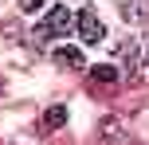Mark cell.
Instances as JSON below:
<instances>
[{
    "label": "cell",
    "instance_id": "cell-1",
    "mask_svg": "<svg viewBox=\"0 0 149 145\" xmlns=\"http://www.w3.org/2000/svg\"><path fill=\"white\" fill-rule=\"evenodd\" d=\"M67 24H71V12L67 8H51V12L43 16V24H39L36 28V39H55V35H63V31H67Z\"/></svg>",
    "mask_w": 149,
    "mask_h": 145
},
{
    "label": "cell",
    "instance_id": "cell-2",
    "mask_svg": "<svg viewBox=\"0 0 149 145\" xmlns=\"http://www.w3.org/2000/svg\"><path fill=\"white\" fill-rule=\"evenodd\" d=\"M74 24H79V35L86 39V43H102V31L106 28H102V20H98L90 8H82V12L74 16Z\"/></svg>",
    "mask_w": 149,
    "mask_h": 145
},
{
    "label": "cell",
    "instance_id": "cell-3",
    "mask_svg": "<svg viewBox=\"0 0 149 145\" xmlns=\"http://www.w3.org/2000/svg\"><path fill=\"white\" fill-rule=\"evenodd\" d=\"M122 78L118 67H110V63H98V67H90V86H114Z\"/></svg>",
    "mask_w": 149,
    "mask_h": 145
},
{
    "label": "cell",
    "instance_id": "cell-4",
    "mask_svg": "<svg viewBox=\"0 0 149 145\" xmlns=\"http://www.w3.org/2000/svg\"><path fill=\"white\" fill-rule=\"evenodd\" d=\"M98 141L110 145V141H126V126L118 122V118H106L102 126H98Z\"/></svg>",
    "mask_w": 149,
    "mask_h": 145
},
{
    "label": "cell",
    "instance_id": "cell-5",
    "mask_svg": "<svg viewBox=\"0 0 149 145\" xmlns=\"http://www.w3.org/2000/svg\"><path fill=\"white\" fill-rule=\"evenodd\" d=\"M59 126H67V110L63 106H51L43 118H39V133H55Z\"/></svg>",
    "mask_w": 149,
    "mask_h": 145
},
{
    "label": "cell",
    "instance_id": "cell-6",
    "mask_svg": "<svg viewBox=\"0 0 149 145\" xmlns=\"http://www.w3.org/2000/svg\"><path fill=\"white\" fill-rule=\"evenodd\" d=\"M55 63H63V67H82V51L79 47H59V51H55Z\"/></svg>",
    "mask_w": 149,
    "mask_h": 145
},
{
    "label": "cell",
    "instance_id": "cell-7",
    "mask_svg": "<svg viewBox=\"0 0 149 145\" xmlns=\"http://www.w3.org/2000/svg\"><path fill=\"white\" fill-rule=\"evenodd\" d=\"M118 12H122V16H126V20H137V16H141V12H145V8H141V4H137V0H118Z\"/></svg>",
    "mask_w": 149,
    "mask_h": 145
},
{
    "label": "cell",
    "instance_id": "cell-8",
    "mask_svg": "<svg viewBox=\"0 0 149 145\" xmlns=\"http://www.w3.org/2000/svg\"><path fill=\"white\" fill-rule=\"evenodd\" d=\"M43 4H47V0H20V8H24V12H39Z\"/></svg>",
    "mask_w": 149,
    "mask_h": 145
},
{
    "label": "cell",
    "instance_id": "cell-9",
    "mask_svg": "<svg viewBox=\"0 0 149 145\" xmlns=\"http://www.w3.org/2000/svg\"><path fill=\"white\" fill-rule=\"evenodd\" d=\"M145 63H149V55H145Z\"/></svg>",
    "mask_w": 149,
    "mask_h": 145
}]
</instances>
